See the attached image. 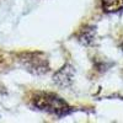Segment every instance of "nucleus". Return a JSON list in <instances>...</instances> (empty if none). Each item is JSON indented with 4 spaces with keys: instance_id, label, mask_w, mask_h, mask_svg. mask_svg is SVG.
Returning a JSON list of instances; mask_svg holds the SVG:
<instances>
[{
    "instance_id": "nucleus-1",
    "label": "nucleus",
    "mask_w": 123,
    "mask_h": 123,
    "mask_svg": "<svg viewBox=\"0 0 123 123\" xmlns=\"http://www.w3.org/2000/svg\"><path fill=\"white\" fill-rule=\"evenodd\" d=\"M32 102L35 107L50 112L58 117L65 116L69 112V106L67 105V102L50 92H37L36 96L32 98Z\"/></svg>"
},
{
    "instance_id": "nucleus-2",
    "label": "nucleus",
    "mask_w": 123,
    "mask_h": 123,
    "mask_svg": "<svg viewBox=\"0 0 123 123\" xmlns=\"http://www.w3.org/2000/svg\"><path fill=\"white\" fill-rule=\"evenodd\" d=\"M71 75H73V70H71V68L64 67L59 73H57V75H54V81L57 84L62 85V86H67L71 81Z\"/></svg>"
},
{
    "instance_id": "nucleus-3",
    "label": "nucleus",
    "mask_w": 123,
    "mask_h": 123,
    "mask_svg": "<svg viewBox=\"0 0 123 123\" xmlns=\"http://www.w3.org/2000/svg\"><path fill=\"white\" fill-rule=\"evenodd\" d=\"M102 7L106 12H116L123 9V0H102Z\"/></svg>"
}]
</instances>
